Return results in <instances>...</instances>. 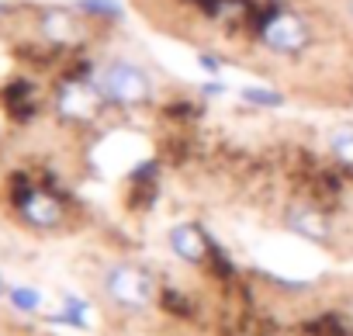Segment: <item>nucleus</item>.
I'll return each instance as SVG.
<instances>
[{"instance_id": "ddd939ff", "label": "nucleus", "mask_w": 353, "mask_h": 336, "mask_svg": "<svg viewBox=\"0 0 353 336\" xmlns=\"http://www.w3.org/2000/svg\"><path fill=\"white\" fill-rule=\"evenodd\" d=\"M198 63H201V66H205L212 77H219V70H222V59H215V56H205V52L198 56Z\"/></svg>"}, {"instance_id": "6e6552de", "label": "nucleus", "mask_w": 353, "mask_h": 336, "mask_svg": "<svg viewBox=\"0 0 353 336\" xmlns=\"http://www.w3.org/2000/svg\"><path fill=\"white\" fill-rule=\"evenodd\" d=\"M325 146H329L332 159L353 166V121H339V125H332L329 135H325Z\"/></svg>"}, {"instance_id": "dca6fc26", "label": "nucleus", "mask_w": 353, "mask_h": 336, "mask_svg": "<svg viewBox=\"0 0 353 336\" xmlns=\"http://www.w3.org/2000/svg\"><path fill=\"white\" fill-rule=\"evenodd\" d=\"M8 295V284H4V277H0V298H4Z\"/></svg>"}, {"instance_id": "7ed1b4c3", "label": "nucleus", "mask_w": 353, "mask_h": 336, "mask_svg": "<svg viewBox=\"0 0 353 336\" xmlns=\"http://www.w3.org/2000/svg\"><path fill=\"white\" fill-rule=\"evenodd\" d=\"M260 42H263L270 52H277V56H298V52H305V49L312 46V32H308V25H305L298 14H291V11H274V14L260 25Z\"/></svg>"}, {"instance_id": "423d86ee", "label": "nucleus", "mask_w": 353, "mask_h": 336, "mask_svg": "<svg viewBox=\"0 0 353 336\" xmlns=\"http://www.w3.org/2000/svg\"><path fill=\"white\" fill-rule=\"evenodd\" d=\"M284 226H288V233H294V236H301L308 243H319V246L329 243V236H332L325 215L319 208H312V205H288Z\"/></svg>"}, {"instance_id": "9b49d317", "label": "nucleus", "mask_w": 353, "mask_h": 336, "mask_svg": "<svg viewBox=\"0 0 353 336\" xmlns=\"http://www.w3.org/2000/svg\"><path fill=\"white\" fill-rule=\"evenodd\" d=\"M8 298L18 312H39L42 305V291L32 288V284H18V288H8Z\"/></svg>"}, {"instance_id": "39448f33", "label": "nucleus", "mask_w": 353, "mask_h": 336, "mask_svg": "<svg viewBox=\"0 0 353 336\" xmlns=\"http://www.w3.org/2000/svg\"><path fill=\"white\" fill-rule=\"evenodd\" d=\"M166 243H170V250L176 253V260H184V264H205V257H212V246H215L194 222L173 226V229L166 233Z\"/></svg>"}, {"instance_id": "1a4fd4ad", "label": "nucleus", "mask_w": 353, "mask_h": 336, "mask_svg": "<svg viewBox=\"0 0 353 336\" xmlns=\"http://www.w3.org/2000/svg\"><path fill=\"white\" fill-rule=\"evenodd\" d=\"M42 28H46V35H49L52 42H70V39H73V18H70L66 11H49V14L42 18Z\"/></svg>"}, {"instance_id": "f03ea898", "label": "nucleus", "mask_w": 353, "mask_h": 336, "mask_svg": "<svg viewBox=\"0 0 353 336\" xmlns=\"http://www.w3.org/2000/svg\"><path fill=\"white\" fill-rule=\"evenodd\" d=\"M104 295L118 305V308H128V312H142L152 305L156 298V281L145 267L139 264H111L104 270V281H101Z\"/></svg>"}, {"instance_id": "4468645a", "label": "nucleus", "mask_w": 353, "mask_h": 336, "mask_svg": "<svg viewBox=\"0 0 353 336\" xmlns=\"http://www.w3.org/2000/svg\"><path fill=\"white\" fill-rule=\"evenodd\" d=\"M201 94H205V97H219V94H225V83H205Z\"/></svg>"}, {"instance_id": "f8f14e48", "label": "nucleus", "mask_w": 353, "mask_h": 336, "mask_svg": "<svg viewBox=\"0 0 353 336\" xmlns=\"http://www.w3.org/2000/svg\"><path fill=\"white\" fill-rule=\"evenodd\" d=\"M77 11L97 14V18H121V4H114V0H80Z\"/></svg>"}, {"instance_id": "2eb2a0df", "label": "nucleus", "mask_w": 353, "mask_h": 336, "mask_svg": "<svg viewBox=\"0 0 353 336\" xmlns=\"http://www.w3.org/2000/svg\"><path fill=\"white\" fill-rule=\"evenodd\" d=\"M346 18L353 21V0H346Z\"/></svg>"}, {"instance_id": "20e7f679", "label": "nucleus", "mask_w": 353, "mask_h": 336, "mask_svg": "<svg viewBox=\"0 0 353 336\" xmlns=\"http://www.w3.org/2000/svg\"><path fill=\"white\" fill-rule=\"evenodd\" d=\"M14 201H18V212L21 219L32 226V229H56L63 226V201L49 191H39V188H28L18 181V191H14Z\"/></svg>"}, {"instance_id": "0eeeda50", "label": "nucleus", "mask_w": 353, "mask_h": 336, "mask_svg": "<svg viewBox=\"0 0 353 336\" xmlns=\"http://www.w3.org/2000/svg\"><path fill=\"white\" fill-rule=\"evenodd\" d=\"M97 101H101V94L94 83H66L59 94V111L70 118H87V115H94Z\"/></svg>"}, {"instance_id": "9d476101", "label": "nucleus", "mask_w": 353, "mask_h": 336, "mask_svg": "<svg viewBox=\"0 0 353 336\" xmlns=\"http://www.w3.org/2000/svg\"><path fill=\"white\" fill-rule=\"evenodd\" d=\"M239 97H243L246 104H253V108H281V104L288 101V97H284L281 90H274V87H243Z\"/></svg>"}, {"instance_id": "f257e3e1", "label": "nucleus", "mask_w": 353, "mask_h": 336, "mask_svg": "<svg viewBox=\"0 0 353 336\" xmlns=\"http://www.w3.org/2000/svg\"><path fill=\"white\" fill-rule=\"evenodd\" d=\"M90 83L97 87L101 101L118 104V108H139V104L152 101V80L132 59H111V63L97 66Z\"/></svg>"}]
</instances>
